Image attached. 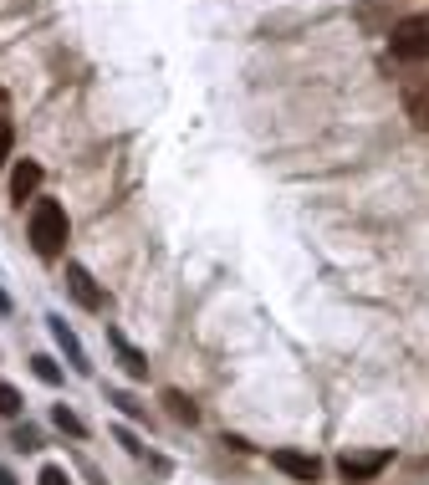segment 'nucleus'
<instances>
[{"instance_id": "nucleus-19", "label": "nucleus", "mask_w": 429, "mask_h": 485, "mask_svg": "<svg viewBox=\"0 0 429 485\" xmlns=\"http://www.w3.org/2000/svg\"><path fill=\"white\" fill-rule=\"evenodd\" d=\"M0 485H16V475H11L5 465H0Z\"/></svg>"}, {"instance_id": "nucleus-12", "label": "nucleus", "mask_w": 429, "mask_h": 485, "mask_svg": "<svg viewBox=\"0 0 429 485\" xmlns=\"http://www.w3.org/2000/svg\"><path fill=\"white\" fill-rule=\"evenodd\" d=\"M31 373H36L46 388H57V384H61V363H57V358H46V353H36V358H31Z\"/></svg>"}, {"instance_id": "nucleus-14", "label": "nucleus", "mask_w": 429, "mask_h": 485, "mask_svg": "<svg viewBox=\"0 0 429 485\" xmlns=\"http://www.w3.org/2000/svg\"><path fill=\"white\" fill-rule=\"evenodd\" d=\"M20 409H26V404H20V388H11V384H0V414H5V419H16Z\"/></svg>"}, {"instance_id": "nucleus-18", "label": "nucleus", "mask_w": 429, "mask_h": 485, "mask_svg": "<svg viewBox=\"0 0 429 485\" xmlns=\"http://www.w3.org/2000/svg\"><path fill=\"white\" fill-rule=\"evenodd\" d=\"M36 485H72V475H67L61 465H46V470L36 475Z\"/></svg>"}, {"instance_id": "nucleus-8", "label": "nucleus", "mask_w": 429, "mask_h": 485, "mask_svg": "<svg viewBox=\"0 0 429 485\" xmlns=\"http://www.w3.org/2000/svg\"><path fill=\"white\" fill-rule=\"evenodd\" d=\"M36 189H41V163L36 159H20L16 169H11V200L26 204V200H36Z\"/></svg>"}, {"instance_id": "nucleus-10", "label": "nucleus", "mask_w": 429, "mask_h": 485, "mask_svg": "<svg viewBox=\"0 0 429 485\" xmlns=\"http://www.w3.org/2000/svg\"><path fill=\"white\" fill-rule=\"evenodd\" d=\"M107 404H118V414H128V419H148V404H139L128 388H107Z\"/></svg>"}, {"instance_id": "nucleus-5", "label": "nucleus", "mask_w": 429, "mask_h": 485, "mask_svg": "<svg viewBox=\"0 0 429 485\" xmlns=\"http://www.w3.org/2000/svg\"><path fill=\"white\" fill-rule=\"evenodd\" d=\"M67 291L77 297V306H87V312H102V291H98L92 271H87L82 261H67Z\"/></svg>"}, {"instance_id": "nucleus-4", "label": "nucleus", "mask_w": 429, "mask_h": 485, "mask_svg": "<svg viewBox=\"0 0 429 485\" xmlns=\"http://www.w3.org/2000/svg\"><path fill=\"white\" fill-rule=\"evenodd\" d=\"M271 465L282 470V475H291V481H302V485L322 481V460H317V455H302V449H276Z\"/></svg>"}, {"instance_id": "nucleus-15", "label": "nucleus", "mask_w": 429, "mask_h": 485, "mask_svg": "<svg viewBox=\"0 0 429 485\" xmlns=\"http://www.w3.org/2000/svg\"><path fill=\"white\" fill-rule=\"evenodd\" d=\"M113 440H118V445L128 449V455H139V460H143V445H139V434H133V429H128V425H118V429H113Z\"/></svg>"}, {"instance_id": "nucleus-11", "label": "nucleus", "mask_w": 429, "mask_h": 485, "mask_svg": "<svg viewBox=\"0 0 429 485\" xmlns=\"http://www.w3.org/2000/svg\"><path fill=\"white\" fill-rule=\"evenodd\" d=\"M52 425H57L61 434H72V440H82V434H87V425H82V419H77V414H72L67 404H57V409H52Z\"/></svg>"}, {"instance_id": "nucleus-3", "label": "nucleus", "mask_w": 429, "mask_h": 485, "mask_svg": "<svg viewBox=\"0 0 429 485\" xmlns=\"http://www.w3.org/2000/svg\"><path fill=\"white\" fill-rule=\"evenodd\" d=\"M388 449H347L343 460H338V475H343L347 485H368L373 475H384L388 470Z\"/></svg>"}, {"instance_id": "nucleus-13", "label": "nucleus", "mask_w": 429, "mask_h": 485, "mask_svg": "<svg viewBox=\"0 0 429 485\" xmlns=\"http://www.w3.org/2000/svg\"><path fill=\"white\" fill-rule=\"evenodd\" d=\"M409 118L419 123L429 133V87H419V92H409Z\"/></svg>"}, {"instance_id": "nucleus-20", "label": "nucleus", "mask_w": 429, "mask_h": 485, "mask_svg": "<svg viewBox=\"0 0 429 485\" xmlns=\"http://www.w3.org/2000/svg\"><path fill=\"white\" fill-rule=\"evenodd\" d=\"M0 312H11V297H5V291H0Z\"/></svg>"}, {"instance_id": "nucleus-17", "label": "nucleus", "mask_w": 429, "mask_h": 485, "mask_svg": "<svg viewBox=\"0 0 429 485\" xmlns=\"http://www.w3.org/2000/svg\"><path fill=\"white\" fill-rule=\"evenodd\" d=\"M11 143H16V128H11V123L0 118V169L11 163Z\"/></svg>"}, {"instance_id": "nucleus-6", "label": "nucleus", "mask_w": 429, "mask_h": 485, "mask_svg": "<svg viewBox=\"0 0 429 485\" xmlns=\"http://www.w3.org/2000/svg\"><path fill=\"white\" fill-rule=\"evenodd\" d=\"M46 327H52V338H57V347L67 353V363H72V373H92V363H87V353H82L77 332L61 322V317H46Z\"/></svg>"}, {"instance_id": "nucleus-7", "label": "nucleus", "mask_w": 429, "mask_h": 485, "mask_svg": "<svg viewBox=\"0 0 429 485\" xmlns=\"http://www.w3.org/2000/svg\"><path fill=\"white\" fill-rule=\"evenodd\" d=\"M107 347L118 353V363H123V373H128V378H148V358H143L139 347L123 338L118 327H107Z\"/></svg>"}, {"instance_id": "nucleus-1", "label": "nucleus", "mask_w": 429, "mask_h": 485, "mask_svg": "<svg viewBox=\"0 0 429 485\" xmlns=\"http://www.w3.org/2000/svg\"><path fill=\"white\" fill-rule=\"evenodd\" d=\"M31 250L41 261H57L67 250V210L57 200H36L31 204Z\"/></svg>"}, {"instance_id": "nucleus-9", "label": "nucleus", "mask_w": 429, "mask_h": 485, "mask_svg": "<svg viewBox=\"0 0 429 485\" xmlns=\"http://www.w3.org/2000/svg\"><path fill=\"white\" fill-rule=\"evenodd\" d=\"M163 404H169V414H174L179 425H200V409H195V399H189V394H179V388H163Z\"/></svg>"}, {"instance_id": "nucleus-2", "label": "nucleus", "mask_w": 429, "mask_h": 485, "mask_svg": "<svg viewBox=\"0 0 429 485\" xmlns=\"http://www.w3.org/2000/svg\"><path fill=\"white\" fill-rule=\"evenodd\" d=\"M388 46L399 61H429V16H404L388 31Z\"/></svg>"}, {"instance_id": "nucleus-16", "label": "nucleus", "mask_w": 429, "mask_h": 485, "mask_svg": "<svg viewBox=\"0 0 429 485\" xmlns=\"http://www.w3.org/2000/svg\"><path fill=\"white\" fill-rule=\"evenodd\" d=\"M16 449H41V429H31V425H20L16 429V440H11Z\"/></svg>"}]
</instances>
